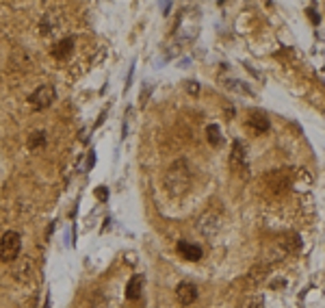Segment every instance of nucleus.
Here are the masks:
<instances>
[{
  "label": "nucleus",
  "mask_w": 325,
  "mask_h": 308,
  "mask_svg": "<svg viewBox=\"0 0 325 308\" xmlns=\"http://www.w3.org/2000/svg\"><path fill=\"white\" fill-rule=\"evenodd\" d=\"M20 248H22V239L15 230H9L3 234L0 239V261L3 263H13L20 256Z\"/></svg>",
  "instance_id": "obj_2"
},
{
  "label": "nucleus",
  "mask_w": 325,
  "mask_h": 308,
  "mask_svg": "<svg viewBox=\"0 0 325 308\" xmlns=\"http://www.w3.org/2000/svg\"><path fill=\"white\" fill-rule=\"evenodd\" d=\"M219 215L217 213H213V210H208V213H204L198 220V230L204 234V237H213V234L219 230Z\"/></svg>",
  "instance_id": "obj_4"
},
{
  "label": "nucleus",
  "mask_w": 325,
  "mask_h": 308,
  "mask_svg": "<svg viewBox=\"0 0 325 308\" xmlns=\"http://www.w3.org/2000/svg\"><path fill=\"white\" fill-rule=\"evenodd\" d=\"M95 196L100 198V200H107V189H98V191H95Z\"/></svg>",
  "instance_id": "obj_18"
},
{
  "label": "nucleus",
  "mask_w": 325,
  "mask_h": 308,
  "mask_svg": "<svg viewBox=\"0 0 325 308\" xmlns=\"http://www.w3.org/2000/svg\"><path fill=\"white\" fill-rule=\"evenodd\" d=\"M176 297L182 306H189L195 302V297H198V289H195L191 282H182V285H178V289H176Z\"/></svg>",
  "instance_id": "obj_6"
},
{
  "label": "nucleus",
  "mask_w": 325,
  "mask_h": 308,
  "mask_svg": "<svg viewBox=\"0 0 325 308\" xmlns=\"http://www.w3.org/2000/svg\"><path fill=\"white\" fill-rule=\"evenodd\" d=\"M72 52H74V39H72V37L61 39V42L52 48V56H54V59H59V61L68 59Z\"/></svg>",
  "instance_id": "obj_8"
},
{
  "label": "nucleus",
  "mask_w": 325,
  "mask_h": 308,
  "mask_svg": "<svg viewBox=\"0 0 325 308\" xmlns=\"http://www.w3.org/2000/svg\"><path fill=\"white\" fill-rule=\"evenodd\" d=\"M30 271L32 269H30V261H28V258H22V263L13 269V273H15V278H18V280H28L30 278Z\"/></svg>",
  "instance_id": "obj_15"
},
{
  "label": "nucleus",
  "mask_w": 325,
  "mask_h": 308,
  "mask_svg": "<svg viewBox=\"0 0 325 308\" xmlns=\"http://www.w3.org/2000/svg\"><path fill=\"white\" fill-rule=\"evenodd\" d=\"M56 98V89L52 85H39L35 91L28 96V102L32 109H48Z\"/></svg>",
  "instance_id": "obj_3"
},
{
  "label": "nucleus",
  "mask_w": 325,
  "mask_h": 308,
  "mask_svg": "<svg viewBox=\"0 0 325 308\" xmlns=\"http://www.w3.org/2000/svg\"><path fill=\"white\" fill-rule=\"evenodd\" d=\"M178 252H180L186 261H200L202 258V248L195 245V243H189V241H178Z\"/></svg>",
  "instance_id": "obj_7"
},
{
  "label": "nucleus",
  "mask_w": 325,
  "mask_h": 308,
  "mask_svg": "<svg viewBox=\"0 0 325 308\" xmlns=\"http://www.w3.org/2000/svg\"><path fill=\"white\" fill-rule=\"evenodd\" d=\"M223 85H225V89H232V91H239V94H247V96H251V89H249L245 83H241V80L228 78Z\"/></svg>",
  "instance_id": "obj_16"
},
{
  "label": "nucleus",
  "mask_w": 325,
  "mask_h": 308,
  "mask_svg": "<svg viewBox=\"0 0 325 308\" xmlns=\"http://www.w3.org/2000/svg\"><path fill=\"white\" fill-rule=\"evenodd\" d=\"M184 87H186V91H189L191 96H195V94L200 91V85L195 83V80H186V85H184Z\"/></svg>",
  "instance_id": "obj_17"
},
{
  "label": "nucleus",
  "mask_w": 325,
  "mask_h": 308,
  "mask_svg": "<svg viewBox=\"0 0 325 308\" xmlns=\"http://www.w3.org/2000/svg\"><path fill=\"white\" fill-rule=\"evenodd\" d=\"M206 137H208V143L213 145V148H221L223 145V135H221V131H219L217 124H210L206 128Z\"/></svg>",
  "instance_id": "obj_12"
},
{
  "label": "nucleus",
  "mask_w": 325,
  "mask_h": 308,
  "mask_svg": "<svg viewBox=\"0 0 325 308\" xmlns=\"http://www.w3.org/2000/svg\"><path fill=\"white\" fill-rule=\"evenodd\" d=\"M260 304H263V295H258V293H247V295L239 302L237 308H260Z\"/></svg>",
  "instance_id": "obj_14"
},
{
  "label": "nucleus",
  "mask_w": 325,
  "mask_h": 308,
  "mask_svg": "<svg viewBox=\"0 0 325 308\" xmlns=\"http://www.w3.org/2000/svg\"><path fill=\"white\" fill-rule=\"evenodd\" d=\"M46 145V133L44 131H32L28 135V150L30 152H37L39 148H44Z\"/></svg>",
  "instance_id": "obj_13"
},
{
  "label": "nucleus",
  "mask_w": 325,
  "mask_h": 308,
  "mask_svg": "<svg viewBox=\"0 0 325 308\" xmlns=\"http://www.w3.org/2000/svg\"><path fill=\"white\" fill-rule=\"evenodd\" d=\"M143 275H133L128 282V287H126V299H139L141 293H143Z\"/></svg>",
  "instance_id": "obj_9"
},
{
  "label": "nucleus",
  "mask_w": 325,
  "mask_h": 308,
  "mask_svg": "<svg viewBox=\"0 0 325 308\" xmlns=\"http://www.w3.org/2000/svg\"><path fill=\"white\" fill-rule=\"evenodd\" d=\"M247 124H249V128H254L256 133H267L269 131V117H267L265 113H251Z\"/></svg>",
  "instance_id": "obj_10"
},
{
  "label": "nucleus",
  "mask_w": 325,
  "mask_h": 308,
  "mask_svg": "<svg viewBox=\"0 0 325 308\" xmlns=\"http://www.w3.org/2000/svg\"><path fill=\"white\" fill-rule=\"evenodd\" d=\"M230 165L237 167V169H243L247 165V148L243 145V141H234L232 143V154H230Z\"/></svg>",
  "instance_id": "obj_5"
},
{
  "label": "nucleus",
  "mask_w": 325,
  "mask_h": 308,
  "mask_svg": "<svg viewBox=\"0 0 325 308\" xmlns=\"http://www.w3.org/2000/svg\"><path fill=\"white\" fill-rule=\"evenodd\" d=\"M267 269H269V267H267V265H256L254 269H251V271L247 273V278H245L247 287H258L260 282H263V278H265Z\"/></svg>",
  "instance_id": "obj_11"
},
{
  "label": "nucleus",
  "mask_w": 325,
  "mask_h": 308,
  "mask_svg": "<svg viewBox=\"0 0 325 308\" xmlns=\"http://www.w3.org/2000/svg\"><path fill=\"white\" fill-rule=\"evenodd\" d=\"M191 187V169L189 163L184 159H178L169 165L167 174H165V189L172 198H180L184 196Z\"/></svg>",
  "instance_id": "obj_1"
}]
</instances>
